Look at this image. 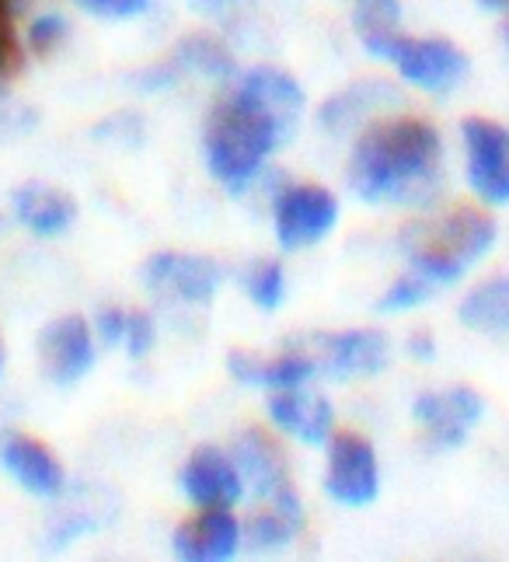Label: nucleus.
Masks as SVG:
<instances>
[{"instance_id": "obj_23", "label": "nucleus", "mask_w": 509, "mask_h": 562, "mask_svg": "<svg viewBox=\"0 0 509 562\" xmlns=\"http://www.w3.org/2000/svg\"><path fill=\"white\" fill-rule=\"evenodd\" d=\"M461 322L482 336H509V277L478 283L461 301Z\"/></svg>"}, {"instance_id": "obj_31", "label": "nucleus", "mask_w": 509, "mask_h": 562, "mask_svg": "<svg viewBox=\"0 0 509 562\" xmlns=\"http://www.w3.org/2000/svg\"><path fill=\"white\" fill-rule=\"evenodd\" d=\"M126 322H129V307H120V304H109L98 312L94 318V333L105 346H120L123 350V336H126Z\"/></svg>"}, {"instance_id": "obj_26", "label": "nucleus", "mask_w": 509, "mask_h": 562, "mask_svg": "<svg viewBox=\"0 0 509 562\" xmlns=\"http://www.w3.org/2000/svg\"><path fill=\"white\" fill-rule=\"evenodd\" d=\"M429 294H433V283H429L426 277H419L416 269H408V273H401L395 283H387L377 307L384 315H405V312L422 307L429 301Z\"/></svg>"}, {"instance_id": "obj_25", "label": "nucleus", "mask_w": 509, "mask_h": 562, "mask_svg": "<svg viewBox=\"0 0 509 562\" xmlns=\"http://www.w3.org/2000/svg\"><path fill=\"white\" fill-rule=\"evenodd\" d=\"M245 290H248V301L262 312H276V307L286 301V273L276 259H262L255 262L248 273H245Z\"/></svg>"}, {"instance_id": "obj_28", "label": "nucleus", "mask_w": 509, "mask_h": 562, "mask_svg": "<svg viewBox=\"0 0 509 562\" xmlns=\"http://www.w3.org/2000/svg\"><path fill=\"white\" fill-rule=\"evenodd\" d=\"M64 38H67V18H60V14L32 18V25H29V49L32 53L46 56V53H53L56 46H60Z\"/></svg>"}, {"instance_id": "obj_34", "label": "nucleus", "mask_w": 509, "mask_h": 562, "mask_svg": "<svg viewBox=\"0 0 509 562\" xmlns=\"http://www.w3.org/2000/svg\"><path fill=\"white\" fill-rule=\"evenodd\" d=\"M478 4L493 14H509V0H478Z\"/></svg>"}, {"instance_id": "obj_18", "label": "nucleus", "mask_w": 509, "mask_h": 562, "mask_svg": "<svg viewBox=\"0 0 509 562\" xmlns=\"http://www.w3.org/2000/svg\"><path fill=\"white\" fill-rule=\"evenodd\" d=\"M11 210H14L18 224L43 238L64 235L77 217V203L67 196V192L56 186H43V182H29L18 189L11 196Z\"/></svg>"}, {"instance_id": "obj_21", "label": "nucleus", "mask_w": 509, "mask_h": 562, "mask_svg": "<svg viewBox=\"0 0 509 562\" xmlns=\"http://www.w3.org/2000/svg\"><path fill=\"white\" fill-rule=\"evenodd\" d=\"M398 94L391 91L384 81H360V85H349L346 91L331 94V99L321 105V126L331 133H342L352 126H363L370 115L381 112L384 105H395Z\"/></svg>"}, {"instance_id": "obj_35", "label": "nucleus", "mask_w": 509, "mask_h": 562, "mask_svg": "<svg viewBox=\"0 0 509 562\" xmlns=\"http://www.w3.org/2000/svg\"><path fill=\"white\" fill-rule=\"evenodd\" d=\"M0 11H8V14H14V0H0Z\"/></svg>"}, {"instance_id": "obj_11", "label": "nucleus", "mask_w": 509, "mask_h": 562, "mask_svg": "<svg viewBox=\"0 0 509 562\" xmlns=\"http://www.w3.org/2000/svg\"><path fill=\"white\" fill-rule=\"evenodd\" d=\"M38 357H43V374L53 384L73 387L94 367V325L81 315L53 318L38 336Z\"/></svg>"}, {"instance_id": "obj_5", "label": "nucleus", "mask_w": 509, "mask_h": 562, "mask_svg": "<svg viewBox=\"0 0 509 562\" xmlns=\"http://www.w3.org/2000/svg\"><path fill=\"white\" fill-rule=\"evenodd\" d=\"M464 176L485 206H509V130L485 115L461 123Z\"/></svg>"}, {"instance_id": "obj_33", "label": "nucleus", "mask_w": 509, "mask_h": 562, "mask_svg": "<svg viewBox=\"0 0 509 562\" xmlns=\"http://www.w3.org/2000/svg\"><path fill=\"white\" fill-rule=\"evenodd\" d=\"M195 11H206V14H220V11H230L234 4H241V0H189Z\"/></svg>"}, {"instance_id": "obj_1", "label": "nucleus", "mask_w": 509, "mask_h": 562, "mask_svg": "<svg viewBox=\"0 0 509 562\" xmlns=\"http://www.w3.org/2000/svg\"><path fill=\"white\" fill-rule=\"evenodd\" d=\"M349 186L363 203L429 210L443 196V137L422 115L370 123L349 158Z\"/></svg>"}, {"instance_id": "obj_27", "label": "nucleus", "mask_w": 509, "mask_h": 562, "mask_svg": "<svg viewBox=\"0 0 509 562\" xmlns=\"http://www.w3.org/2000/svg\"><path fill=\"white\" fill-rule=\"evenodd\" d=\"M154 339H158V325H154V318L147 312H140V307H129V322H126V336H123V350L140 360L150 353Z\"/></svg>"}, {"instance_id": "obj_2", "label": "nucleus", "mask_w": 509, "mask_h": 562, "mask_svg": "<svg viewBox=\"0 0 509 562\" xmlns=\"http://www.w3.org/2000/svg\"><path fill=\"white\" fill-rule=\"evenodd\" d=\"M283 140H290V130L276 115L255 102L251 94H245L241 88H234L227 99L213 105L206 120V133H203L206 168L224 189L245 192L262 176L265 161Z\"/></svg>"}, {"instance_id": "obj_9", "label": "nucleus", "mask_w": 509, "mask_h": 562, "mask_svg": "<svg viewBox=\"0 0 509 562\" xmlns=\"http://www.w3.org/2000/svg\"><path fill=\"white\" fill-rule=\"evenodd\" d=\"M144 283L182 304H210L224 283V266L195 251H158L144 266Z\"/></svg>"}, {"instance_id": "obj_30", "label": "nucleus", "mask_w": 509, "mask_h": 562, "mask_svg": "<svg viewBox=\"0 0 509 562\" xmlns=\"http://www.w3.org/2000/svg\"><path fill=\"white\" fill-rule=\"evenodd\" d=\"M25 64V49L18 43V32L11 25V14L0 11V81L11 74H18Z\"/></svg>"}, {"instance_id": "obj_20", "label": "nucleus", "mask_w": 509, "mask_h": 562, "mask_svg": "<svg viewBox=\"0 0 509 562\" xmlns=\"http://www.w3.org/2000/svg\"><path fill=\"white\" fill-rule=\"evenodd\" d=\"M234 88H241L259 105H265L290 133L297 130L304 115V88L297 85V77H290L280 67H251L238 77Z\"/></svg>"}, {"instance_id": "obj_12", "label": "nucleus", "mask_w": 509, "mask_h": 562, "mask_svg": "<svg viewBox=\"0 0 509 562\" xmlns=\"http://www.w3.org/2000/svg\"><path fill=\"white\" fill-rule=\"evenodd\" d=\"M245 541V525L230 507H195L171 538V549L182 562H230Z\"/></svg>"}, {"instance_id": "obj_3", "label": "nucleus", "mask_w": 509, "mask_h": 562, "mask_svg": "<svg viewBox=\"0 0 509 562\" xmlns=\"http://www.w3.org/2000/svg\"><path fill=\"white\" fill-rule=\"evenodd\" d=\"M499 224L488 210L472 203L450 206L440 217H419L401 227L408 266L433 286H454L496 248Z\"/></svg>"}, {"instance_id": "obj_4", "label": "nucleus", "mask_w": 509, "mask_h": 562, "mask_svg": "<svg viewBox=\"0 0 509 562\" xmlns=\"http://www.w3.org/2000/svg\"><path fill=\"white\" fill-rule=\"evenodd\" d=\"M339 224L336 192L318 182L286 186L272 200V235L286 251H304L325 241Z\"/></svg>"}, {"instance_id": "obj_32", "label": "nucleus", "mask_w": 509, "mask_h": 562, "mask_svg": "<svg viewBox=\"0 0 509 562\" xmlns=\"http://www.w3.org/2000/svg\"><path fill=\"white\" fill-rule=\"evenodd\" d=\"M405 350H408V357H412V360H422V363H429V360L437 357V339H433V333H426V328H419V333L408 336Z\"/></svg>"}, {"instance_id": "obj_8", "label": "nucleus", "mask_w": 509, "mask_h": 562, "mask_svg": "<svg viewBox=\"0 0 509 562\" xmlns=\"http://www.w3.org/2000/svg\"><path fill=\"white\" fill-rule=\"evenodd\" d=\"M412 416L433 448L454 451L485 419V398L467 384L443 387V392H422L412 398Z\"/></svg>"}, {"instance_id": "obj_22", "label": "nucleus", "mask_w": 509, "mask_h": 562, "mask_svg": "<svg viewBox=\"0 0 509 562\" xmlns=\"http://www.w3.org/2000/svg\"><path fill=\"white\" fill-rule=\"evenodd\" d=\"M352 29L374 60H387L401 38V0H352Z\"/></svg>"}, {"instance_id": "obj_37", "label": "nucleus", "mask_w": 509, "mask_h": 562, "mask_svg": "<svg viewBox=\"0 0 509 562\" xmlns=\"http://www.w3.org/2000/svg\"><path fill=\"white\" fill-rule=\"evenodd\" d=\"M502 38H506V46H509V22H506V32H502Z\"/></svg>"}, {"instance_id": "obj_24", "label": "nucleus", "mask_w": 509, "mask_h": 562, "mask_svg": "<svg viewBox=\"0 0 509 562\" xmlns=\"http://www.w3.org/2000/svg\"><path fill=\"white\" fill-rule=\"evenodd\" d=\"M174 70L200 74L206 81H230L234 77V56L217 35L192 32L174 46Z\"/></svg>"}, {"instance_id": "obj_36", "label": "nucleus", "mask_w": 509, "mask_h": 562, "mask_svg": "<svg viewBox=\"0 0 509 562\" xmlns=\"http://www.w3.org/2000/svg\"><path fill=\"white\" fill-rule=\"evenodd\" d=\"M0 374H4V339H0Z\"/></svg>"}, {"instance_id": "obj_15", "label": "nucleus", "mask_w": 509, "mask_h": 562, "mask_svg": "<svg viewBox=\"0 0 509 562\" xmlns=\"http://www.w3.org/2000/svg\"><path fill=\"white\" fill-rule=\"evenodd\" d=\"M0 461H4L8 475L22 486L25 493L38 499H56L64 493V464L38 437L14 434L0 448Z\"/></svg>"}, {"instance_id": "obj_6", "label": "nucleus", "mask_w": 509, "mask_h": 562, "mask_svg": "<svg viewBox=\"0 0 509 562\" xmlns=\"http://www.w3.org/2000/svg\"><path fill=\"white\" fill-rule=\"evenodd\" d=\"M325 493L342 507H370L381 493V461L374 443L352 430L331 434Z\"/></svg>"}, {"instance_id": "obj_13", "label": "nucleus", "mask_w": 509, "mask_h": 562, "mask_svg": "<svg viewBox=\"0 0 509 562\" xmlns=\"http://www.w3.org/2000/svg\"><path fill=\"white\" fill-rule=\"evenodd\" d=\"M318 357L328 378L339 381H357V378H374L387 367L391 346L387 336L377 328H346V333H328L315 339Z\"/></svg>"}, {"instance_id": "obj_29", "label": "nucleus", "mask_w": 509, "mask_h": 562, "mask_svg": "<svg viewBox=\"0 0 509 562\" xmlns=\"http://www.w3.org/2000/svg\"><path fill=\"white\" fill-rule=\"evenodd\" d=\"M77 8L102 22H129V18L144 14L150 0H73Z\"/></svg>"}, {"instance_id": "obj_7", "label": "nucleus", "mask_w": 509, "mask_h": 562, "mask_svg": "<svg viewBox=\"0 0 509 562\" xmlns=\"http://www.w3.org/2000/svg\"><path fill=\"white\" fill-rule=\"evenodd\" d=\"M387 60L395 64L405 85L429 94L454 91L467 77V67H472L464 49L450 43V38H412V35H401Z\"/></svg>"}, {"instance_id": "obj_19", "label": "nucleus", "mask_w": 509, "mask_h": 562, "mask_svg": "<svg viewBox=\"0 0 509 562\" xmlns=\"http://www.w3.org/2000/svg\"><path fill=\"white\" fill-rule=\"evenodd\" d=\"M304 528V503L297 490H286L272 499H262V510L251 514L245 525V541L259 552H276L297 541Z\"/></svg>"}, {"instance_id": "obj_14", "label": "nucleus", "mask_w": 509, "mask_h": 562, "mask_svg": "<svg viewBox=\"0 0 509 562\" xmlns=\"http://www.w3.org/2000/svg\"><path fill=\"white\" fill-rule=\"evenodd\" d=\"M269 419L280 434L301 443H310V448H321V443H328V437L336 434V409H331V402L318 392H307V387L272 392Z\"/></svg>"}, {"instance_id": "obj_16", "label": "nucleus", "mask_w": 509, "mask_h": 562, "mask_svg": "<svg viewBox=\"0 0 509 562\" xmlns=\"http://www.w3.org/2000/svg\"><path fill=\"white\" fill-rule=\"evenodd\" d=\"M234 458H238L245 486L259 499H272V496L293 490L290 472H286V454L280 448V440L272 437L269 430H262V426H248V430L238 437Z\"/></svg>"}, {"instance_id": "obj_10", "label": "nucleus", "mask_w": 509, "mask_h": 562, "mask_svg": "<svg viewBox=\"0 0 509 562\" xmlns=\"http://www.w3.org/2000/svg\"><path fill=\"white\" fill-rule=\"evenodd\" d=\"M182 496L192 503V507H238L245 499V475L238 469V458L213 448V443H203L189 454V461L182 464L179 475Z\"/></svg>"}, {"instance_id": "obj_17", "label": "nucleus", "mask_w": 509, "mask_h": 562, "mask_svg": "<svg viewBox=\"0 0 509 562\" xmlns=\"http://www.w3.org/2000/svg\"><path fill=\"white\" fill-rule=\"evenodd\" d=\"M230 378L245 387H269V392H286V387H304L318 374V360L301 350H286L280 357H251V353H230L227 357Z\"/></svg>"}]
</instances>
